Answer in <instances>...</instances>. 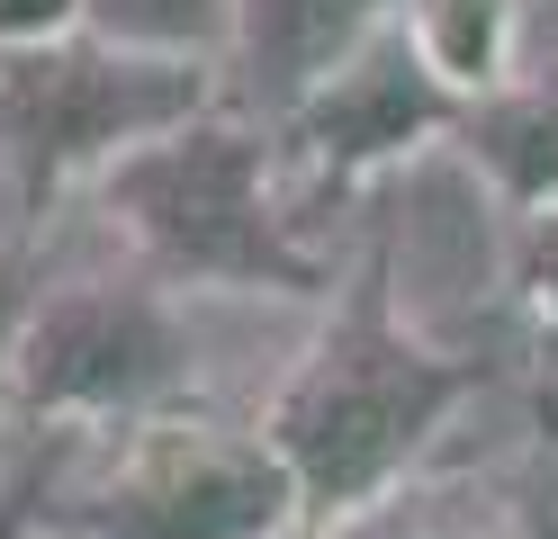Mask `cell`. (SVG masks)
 Masks as SVG:
<instances>
[{"mask_svg": "<svg viewBox=\"0 0 558 539\" xmlns=\"http://www.w3.org/2000/svg\"><path fill=\"white\" fill-rule=\"evenodd\" d=\"M316 297L279 287H181L145 270L99 225L90 198H63L37 243L10 405L27 422H154V414H243L262 422L279 378L316 333Z\"/></svg>", "mask_w": 558, "mask_h": 539, "instance_id": "obj_1", "label": "cell"}, {"mask_svg": "<svg viewBox=\"0 0 558 539\" xmlns=\"http://www.w3.org/2000/svg\"><path fill=\"white\" fill-rule=\"evenodd\" d=\"M477 387L486 369L424 351L414 333L388 323V306L361 279H342L298 351V369L262 405V431L289 467L306 522H333L424 477Z\"/></svg>", "mask_w": 558, "mask_h": 539, "instance_id": "obj_2", "label": "cell"}, {"mask_svg": "<svg viewBox=\"0 0 558 539\" xmlns=\"http://www.w3.org/2000/svg\"><path fill=\"white\" fill-rule=\"evenodd\" d=\"M145 270L181 287H279V297H333L316 270L298 216H289V171H279V135L243 108H198L171 135L135 144L82 189Z\"/></svg>", "mask_w": 558, "mask_h": 539, "instance_id": "obj_3", "label": "cell"}, {"mask_svg": "<svg viewBox=\"0 0 558 539\" xmlns=\"http://www.w3.org/2000/svg\"><path fill=\"white\" fill-rule=\"evenodd\" d=\"M352 279L424 351L486 378L522 369V207L460 144H433L369 189Z\"/></svg>", "mask_w": 558, "mask_h": 539, "instance_id": "obj_4", "label": "cell"}, {"mask_svg": "<svg viewBox=\"0 0 558 539\" xmlns=\"http://www.w3.org/2000/svg\"><path fill=\"white\" fill-rule=\"evenodd\" d=\"M54 513L90 539H298L306 530V503L270 431L243 414H154V422L73 431Z\"/></svg>", "mask_w": 558, "mask_h": 539, "instance_id": "obj_5", "label": "cell"}, {"mask_svg": "<svg viewBox=\"0 0 558 539\" xmlns=\"http://www.w3.org/2000/svg\"><path fill=\"white\" fill-rule=\"evenodd\" d=\"M198 108H217L207 63H154V54H126L109 36L73 27L54 46L0 54V162L46 207H63L109 162H126L135 144L171 135Z\"/></svg>", "mask_w": 558, "mask_h": 539, "instance_id": "obj_6", "label": "cell"}, {"mask_svg": "<svg viewBox=\"0 0 558 539\" xmlns=\"http://www.w3.org/2000/svg\"><path fill=\"white\" fill-rule=\"evenodd\" d=\"M397 10L405 0H234L217 99L243 108V118H262V126H279L333 63H352Z\"/></svg>", "mask_w": 558, "mask_h": 539, "instance_id": "obj_7", "label": "cell"}, {"mask_svg": "<svg viewBox=\"0 0 558 539\" xmlns=\"http://www.w3.org/2000/svg\"><path fill=\"white\" fill-rule=\"evenodd\" d=\"M549 467H424L414 486L361 503V513L306 522L298 539H505L513 503L532 494Z\"/></svg>", "mask_w": 558, "mask_h": 539, "instance_id": "obj_8", "label": "cell"}, {"mask_svg": "<svg viewBox=\"0 0 558 539\" xmlns=\"http://www.w3.org/2000/svg\"><path fill=\"white\" fill-rule=\"evenodd\" d=\"M405 46L424 54V72L450 99H486L505 82V54H513V0H405L397 10Z\"/></svg>", "mask_w": 558, "mask_h": 539, "instance_id": "obj_9", "label": "cell"}, {"mask_svg": "<svg viewBox=\"0 0 558 539\" xmlns=\"http://www.w3.org/2000/svg\"><path fill=\"white\" fill-rule=\"evenodd\" d=\"M90 36H109L126 54H154V63H226V27H234V0H90L82 10Z\"/></svg>", "mask_w": 558, "mask_h": 539, "instance_id": "obj_10", "label": "cell"}, {"mask_svg": "<svg viewBox=\"0 0 558 539\" xmlns=\"http://www.w3.org/2000/svg\"><path fill=\"white\" fill-rule=\"evenodd\" d=\"M63 450H73V431H63V422H27V414L0 422V539H37L54 522Z\"/></svg>", "mask_w": 558, "mask_h": 539, "instance_id": "obj_11", "label": "cell"}, {"mask_svg": "<svg viewBox=\"0 0 558 539\" xmlns=\"http://www.w3.org/2000/svg\"><path fill=\"white\" fill-rule=\"evenodd\" d=\"M522 378L558 395V207L522 216Z\"/></svg>", "mask_w": 558, "mask_h": 539, "instance_id": "obj_12", "label": "cell"}, {"mask_svg": "<svg viewBox=\"0 0 558 539\" xmlns=\"http://www.w3.org/2000/svg\"><path fill=\"white\" fill-rule=\"evenodd\" d=\"M27 287H37V252L0 261V422H10V387H19V333H27Z\"/></svg>", "mask_w": 558, "mask_h": 539, "instance_id": "obj_13", "label": "cell"}, {"mask_svg": "<svg viewBox=\"0 0 558 539\" xmlns=\"http://www.w3.org/2000/svg\"><path fill=\"white\" fill-rule=\"evenodd\" d=\"M82 10H90V0H0V54H27V46L73 36Z\"/></svg>", "mask_w": 558, "mask_h": 539, "instance_id": "obj_14", "label": "cell"}, {"mask_svg": "<svg viewBox=\"0 0 558 539\" xmlns=\"http://www.w3.org/2000/svg\"><path fill=\"white\" fill-rule=\"evenodd\" d=\"M505 539H558V477H541L532 494L513 503V530Z\"/></svg>", "mask_w": 558, "mask_h": 539, "instance_id": "obj_15", "label": "cell"}]
</instances>
